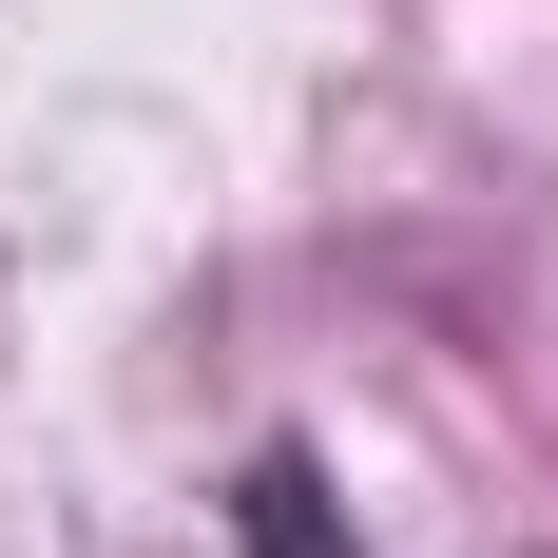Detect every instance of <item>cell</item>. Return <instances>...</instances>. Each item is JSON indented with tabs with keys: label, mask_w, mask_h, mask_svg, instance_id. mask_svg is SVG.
<instances>
[{
	"label": "cell",
	"mask_w": 558,
	"mask_h": 558,
	"mask_svg": "<svg viewBox=\"0 0 558 558\" xmlns=\"http://www.w3.org/2000/svg\"><path fill=\"white\" fill-rule=\"evenodd\" d=\"M251 558H347V539H328V482H308V462H251Z\"/></svg>",
	"instance_id": "obj_1"
}]
</instances>
